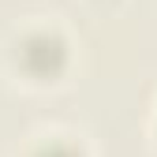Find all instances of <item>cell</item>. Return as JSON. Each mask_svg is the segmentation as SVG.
<instances>
[{"label": "cell", "mask_w": 157, "mask_h": 157, "mask_svg": "<svg viewBox=\"0 0 157 157\" xmlns=\"http://www.w3.org/2000/svg\"><path fill=\"white\" fill-rule=\"evenodd\" d=\"M0 60H4V71L11 75V82L26 90H49V86L67 82L75 67V37L67 34L64 23L34 15L4 37Z\"/></svg>", "instance_id": "6da1fadb"}, {"label": "cell", "mask_w": 157, "mask_h": 157, "mask_svg": "<svg viewBox=\"0 0 157 157\" xmlns=\"http://www.w3.org/2000/svg\"><path fill=\"white\" fill-rule=\"evenodd\" d=\"M15 157H94L86 135L71 127H41L26 135V142L15 150Z\"/></svg>", "instance_id": "7a4b0ae2"}, {"label": "cell", "mask_w": 157, "mask_h": 157, "mask_svg": "<svg viewBox=\"0 0 157 157\" xmlns=\"http://www.w3.org/2000/svg\"><path fill=\"white\" fill-rule=\"evenodd\" d=\"M150 142H153V150H157V105H153V116H150Z\"/></svg>", "instance_id": "3957f363"}, {"label": "cell", "mask_w": 157, "mask_h": 157, "mask_svg": "<svg viewBox=\"0 0 157 157\" xmlns=\"http://www.w3.org/2000/svg\"><path fill=\"white\" fill-rule=\"evenodd\" d=\"M90 4H101V8H105V4H116V0H90Z\"/></svg>", "instance_id": "277c9868"}]
</instances>
